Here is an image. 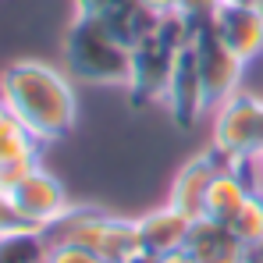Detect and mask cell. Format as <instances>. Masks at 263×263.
I'll return each mask as SVG.
<instances>
[{
  "label": "cell",
  "instance_id": "obj_26",
  "mask_svg": "<svg viewBox=\"0 0 263 263\" xmlns=\"http://www.w3.org/2000/svg\"><path fill=\"white\" fill-rule=\"evenodd\" d=\"M242 263H253V260H242Z\"/></svg>",
  "mask_w": 263,
  "mask_h": 263
},
{
  "label": "cell",
  "instance_id": "obj_11",
  "mask_svg": "<svg viewBox=\"0 0 263 263\" xmlns=\"http://www.w3.org/2000/svg\"><path fill=\"white\" fill-rule=\"evenodd\" d=\"M220 164H224V157H220L217 149L210 146L206 153H196L192 160H185L181 167H178L175 181H171V192H167V203L181 210V214H189V217H203V206H206V189H210V181L214 175L220 171Z\"/></svg>",
  "mask_w": 263,
  "mask_h": 263
},
{
  "label": "cell",
  "instance_id": "obj_22",
  "mask_svg": "<svg viewBox=\"0 0 263 263\" xmlns=\"http://www.w3.org/2000/svg\"><path fill=\"white\" fill-rule=\"evenodd\" d=\"M160 263H196V260H192V253H189V249H175V253H164Z\"/></svg>",
  "mask_w": 263,
  "mask_h": 263
},
{
  "label": "cell",
  "instance_id": "obj_13",
  "mask_svg": "<svg viewBox=\"0 0 263 263\" xmlns=\"http://www.w3.org/2000/svg\"><path fill=\"white\" fill-rule=\"evenodd\" d=\"M189 231H192V217L175 210L171 203L135 217V235H139V249L153 253V256H164V253H175L185 249L189 242Z\"/></svg>",
  "mask_w": 263,
  "mask_h": 263
},
{
  "label": "cell",
  "instance_id": "obj_10",
  "mask_svg": "<svg viewBox=\"0 0 263 263\" xmlns=\"http://www.w3.org/2000/svg\"><path fill=\"white\" fill-rule=\"evenodd\" d=\"M164 103L171 110L178 128H192L206 110H210V100H206V89L199 79V68H196V57L189 46H181L175 57V68H171V79L164 89Z\"/></svg>",
  "mask_w": 263,
  "mask_h": 263
},
{
  "label": "cell",
  "instance_id": "obj_17",
  "mask_svg": "<svg viewBox=\"0 0 263 263\" xmlns=\"http://www.w3.org/2000/svg\"><path fill=\"white\" fill-rule=\"evenodd\" d=\"M46 263H110V260H103L100 253L82 249V246H50Z\"/></svg>",
  "mask_w": 263,
  "mask_h": 263
},
{
  "label": "cell",
  "instance_id": "obj_6",
  "mask_svg": "<svg viewBox=\"0 0 263 263\" xmlns=\"http://www.w3.org/2000/svg\"><path fill=\"white\" fill-rule=\"evenodd\" d=\"M4 196H7V203H11L18 224L40 228V231L50 228L53 220L71 206V203H68V192H64V185H61V178H53L43 164L32 167L29 175L22 178L14 189H7Z\"/></svg>",
  "mask_w": 263,
  "mask_h": 263
},
{
  "label": "cell",
  "instance_id": "obj_27",
  "mask_svg": "<svg viewBox=\"0 0 263 263\" xmlns=\"http://www.w3.org/2000/svg\"><path fill=\"white\" fill-rule=\"evenodd\" d=\"M0 114H4V107H0Z\"/></svg>",
  "mask_w": 263,
  "mask_h": 263
},
{
  "label": "cell",
  "instance_id": "obj_21",
  "mask_svg": "<svg viewBox=\"0 0 263 263\" xmlns=\"http://www.w3.org/2000/svg\"><path fill=\"white\" fill-rule=\"evenodd\" d=\"M121 263H160V256H153V253H146V249H135V253H128Z\"/></svg>",
  "mask_w": 263,
  "mask_h": 263
},
{
  "label": "cell",
  "instance_id": "obj_20",
  "mask_svg": "<svg viewBox=\"0 0 263 263\" xmlns=\"http://www.w3.org/2000/svg\"><path fill=\"white\" fill-rule=\"evenodd\" d=\"M7 228H18V217H14V210H11V203H7V196L0 192V231H7Z\"/></svg>",
  "mask_w": 263,
  "mask_h": 263
},
{
  "label": "cell",
  "instance_id": "obj_7",
  "mask_svg": "<svg viewBox=\"0 0 263 263\" xmlns=\"http://www.w3.org/2000/svg\"><path fill=\"white\" fill-rule=\"evenodd\" d=\"M178 46H171L160 32H153L149 40L132 50V68H128V100L132 107H142L149 100H164V89L175 68Z\"/></svg>",
  "mask_w": 263,
  "mask_h": 263
},
{
  "label": "cell",
  "instance_id": "obj_24",
  "mask_svg": "<svg viewBox=\"0 0 263 263\" xmlns=\"http://www.w3.org/2000/svg\"><path fill=\"white\" fill-rule=\"evenodd\" d=\"M246 260L263 263V242H256V246H249V249H246Z\"/></svg>",
  "mask_w": 263,
  "mask_h": 263
},
{
  "label": "cell",
  "instance_id": "obj_8",
  "mask_svg": "<svg viewBox=\"0 0 263 263\" xmlns=\"http://www.w3.org/2000/svg\"><path fill=\"white\" fill-rule=\"evenodd\" d=\"M210 25L238 61H253L263 53V7L253 0H220L210 14Z\"/></svg>",
  "mask_w": 263,
  "mask_h": 263
},
{
  "label": "cell",
  "instance_id": "obj_3",
  "mask_svg": "<svg viewBox=\"0 0 263 263\" xmlns=\"http://www.w3.org/2000/svg\"><path fill=\"white\" fill-rule=\"evenodd\" d=\"M43 231L50 238V246H82V249L100 253L110 263H121L128 253L139 249L135 217L110 214L103 206H68Z\"/></svg>",
  "mask_w": 263,
  "mask_h": 263
},
{
  "label": "cell",
  "instance_id": "obj_2",
  "mask_svg": "<svg viewBox=\"0 0 263 263\" xmlns=\"http://www.w3.org/2000/svg\"><path fill=\"white\" fill-rule=\"evenodd\" d=\"M64 71L86 86H128L132 50L103 22L75 14L64 32Z\"/></svg>",
  "mask_w": 263,
  "mask_h": 263
},
{
  "label": "cell",
  "instance_id": "obj_18",
  "mask_svg": "<svg viewBox=\"0 0 263 263\" xmlns=\"http://www.w3.org/2000/svg\"><path fill=\"white\" fill-rule=\"evenodd\" d=\"M220 0H181V7H178V14H185L192 25H199V22H206L214 11H217Z\"/></svg>",
  "mask_w": 263,
  "mask_h": 263
},
{
  "label": "cell",
  "instance_id": "obj_12",
  "mask_svg": "<svg viewBox=\"0 0 263 263\" xmlns=\"http://www.w3.org/2000/svg\"><path fill=\"white\" fill-rule=\"evenodd\" d=\"M260 192L249 164H220V171L214 175L210 189H206V206H203V217L220 220V224H231V217L246 206V199Z\"/></svg>",
  "mask_w": 263,
  "mask_h": 263
},
{
  "label": "cell",
  "instance_id": "obj_15",
  "mask_svg": "<svg viewBox=\"0 0 263 263\" xmlns=\"http://www.w3.org/2000/svg\"><path fill=\"white\" fill-rule=\"evenodd\" d=\"M50 238L40 228H7L0 231V263H46Z\"/></svg>",
  "mask_w": 263,
  "mask_h": 263
},
{
  "label": "cell",
  "instance_id": "obj_23",
  "mask_svg": "<svg viewBox=\"0 0 263 263\" xmlns=\"http://www.w3.org/2000/svg\"><path fill=\"white\" fill-rule=\"evenodd\" d=\"M249 171H253V181H256V189L263 192V153H260V157H253V160H249Z\"/></svg>",
  "mask_w": 263,
  "mask_h": 263
},
{
  "label": "cell",
  "instance_id": "obj_1",
  "mask_svg": "<svg viewBox=\"0 0 263 263\" xmlns=\"http://www.w3.org/2000/svg\"><path fill=\"white\" fill-rule=\"evenodd\" d=\"M0 107L40 146L64 139L79 121L71 75L46 61H14L0 71Z\"/></svg>",
  "mask_w": 263,
  "mask_h": 263
},
{
  "label": "cell",
  "instance_id": "obj_25",
  "mask_svg": "<svg viewBox=\"0 0 263 263\" xmlns=\"http://www.w3.org/2000/svg\"><path fill=\"white\" fill-rule=\"evenodd\" d=\"M253 4H256V7H263V0H253Z\"/></svg>",
  "mask_w": 263,
  "mask_h": 263
},
{
  "label": "cell",
  "instance_id": "obj_9",
  "mask_svg": "<svg viewBox=\"0 0 263 263\" xmlns=\"http://www.w3.org/2000/svg\"><path fill=\"white\" fill-rule=\"evenodd\" d=\"M75 14L103 22L128 50H135L142 40H149L160 25V18L142 0H75Z\"/></svg>",
  "mask_w": 263,
  "mask_h": 263
},
{
  "label": "cell",
  "instance_id": "obj_16",
  "mask_svg": "<svg viewBox=\"0 0 263 263\" xmlns=\"http://www.w3.org/2000/svg\"><path fill=\"white\" fill-rule=\"evenodd\" d=\"M228 228L235 231V238H238L246 249L256 246V242H263V192H253V196L246 199V206L231 217Z\"/></svg>",
  "mask_w": 263,
  "mask_h": 263
},
{
  "label": "cell",
  "instance_id": "obj_14",
  "mask_svg": "<svg viewBox=\"0 0 263 263\" xmlns=\"http://www.w3.org/2000/svg\"><path fill=\"white\" fill-rule=\"evenodd\" d=\"M185 249L192 253L196 263H242L246 260V246L235 238V231L220 220L196 217Z\"/></svg>",
  "mask_w": 263,
  "mask_h": 263
},
{
  "label": "cell",
  "instance_id": "obj_4",
  "mask_svg": "<svg viewBox=\"0 0 263 263\" xmlns=\"http://www.w3.org/2000/svg\"><path fill=\"white\" fill-rule=\"evenodd\" d=\"M228 164H249L263 153V100L253 92H231L214 107V142Z\"/></svg>",
  "mask_w": 263,
  "mask_h": 263
},
{
  "label": "cell",
  "instance_id": "obj_5",
  "mask_svg": "<svg viewBox=\"0 0 263 263\" xmlns=\"http://www.w3.org/2000/svg\"><path fill=\"white\" fill-rule=\"evenodd\" d=\"M189 50H192V57H196V68H199V79H203V89H206L210 107H217L220 100H228L231 92H238L246 61H238L228 46L220 43V36L214 32L210 18L192 29Z\"/></svg>",
  "mask_w": 263,
  "mask_h": 263
},
{
  "label": "cell",
  "instance_id": "obj_19",
  "mask_svg": "<svg viewBox=\"0 0 263 263\" xmlns=\"http://www.w3.org/2000/svg\"><path fill=\"white\" fill-rule=\"evenodd\" d=\"M157 18H171V14H178V7H181V0H142Z\"/></svg>",
  "mask_w": 263,
  "mask_h": 263
}]
</instances>
